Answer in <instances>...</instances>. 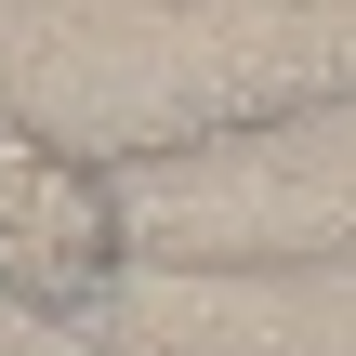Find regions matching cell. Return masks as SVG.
Segmentation results:
<instances>
[{"label":"cell","instance_id":"cell-1","mask_svg":"<svg viewBox=\"0 0 356 356\" xmlns=\"http://www.w3.org/2000/svg\"><path fill=\"white\" fill-rule=\"evenodd\" d=\"M132 264V211L119 185L26 106H0V304L26 317H92Z\"/></svg>","mask_w":356,"mask_h":356}]
</instances>
